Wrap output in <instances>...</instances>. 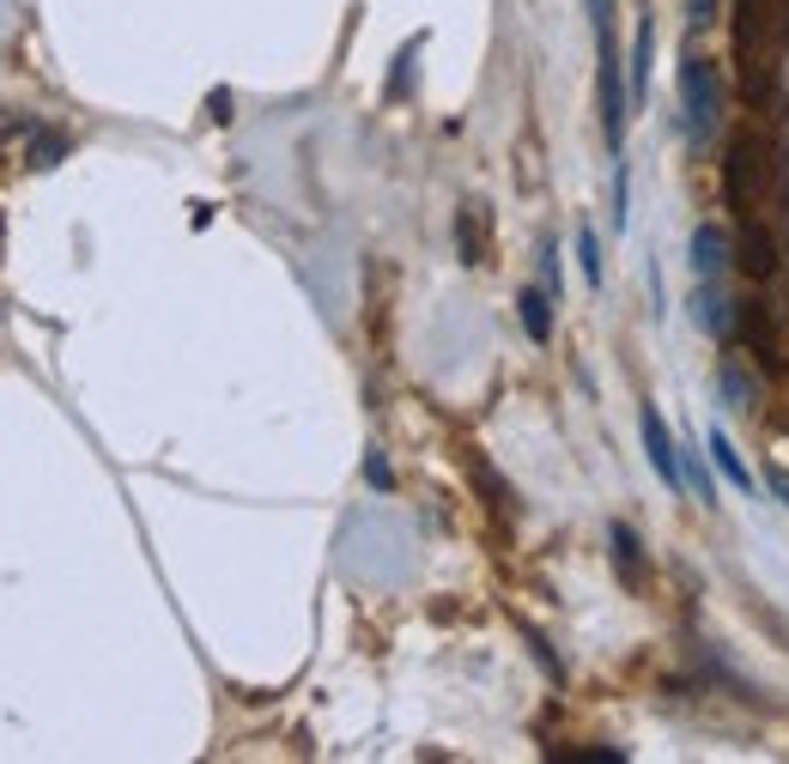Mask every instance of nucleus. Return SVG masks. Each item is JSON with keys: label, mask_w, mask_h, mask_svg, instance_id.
Masks as SVG:
<instances>
[{"label": "nucleus", "mask_w": 789, "mask_h": 764, "mask_svg": "<svg viewBox=\"0 0 789 764\" xmlns=\"http://www.w3.org/2000/svg\"><path fill=\"white\" fill-rule=\"evenodd\" d=\"M577 262H584V279H589V286H601V243H595L589 225L577 231Z\"/></svg>", "instance_id": "nucleus-17"}, {"label": "nucleus", "mask_w": 789, "mask_h": 764, "mask_svg": "<svg viewBox=\"0 0 789 764\" xmlns=\"http://www.w3.org/2000/svg\"><path fill=\"white\" fill-rule=\"evenodd\" d=\"M722 400H729L741 419H759V388L747 383V358H722Z\"/></svg>", "instance_id": "nucleus-11"}, {"label": "nucleus", "mask_w": 789, "mask_h": 764, "mask_svg": "<svg viewBox=\"0 0 789 764\" xmlns=\"http://www.w3.org/2000/svg\"><path fill=\"white\" fill-rule=\"evenodd\" d=\"M778 498L789 503V473H778Z\"/></svg>", "instance_id": "nucleus-22"}, {"label": "nucleus", "mask_w": 789, "mask_h": 764, "mask_svg": "<svg viewBox=\"0 0 789 764\" xmlns=\"http://www.w3.org/2000/svg\"><path fill=\"white\" fill-rule=\"evenodd\" d=\"M692 309H698V328L705 334H729L735 328V304H729V292H722V279H705L692 297Z\"/></svg>", "instance_id": "nucleus-9"}, {"label": "nucleus", "mask_w": 789, "mask_h": 764, "mask_svg": "<svg viewBox=\"0 0 789 764\" xmlns=\"http://www.w3.org/2000/svg\"><path fill=\"white\" fill-rule=\"evenodd\" d=\"M553 758H577V764H619L626 753H619V746H559Z\"/></svg>", "instance_id": "nucleus-18"}, {"label": "nucleus", "mask_w": 789, "mask_h": 764, "mask_svg": "<svg viewBox=\"0 0 789 764\" xmlns=\"http://www.w3.org/2000/svg\"><path fill=\"white\" fill-rule=\"evenodd\" d=\"M68 159V134H49V128H31V164L49 171V164Z\"/></svg>", "instance_id": "nucleus-16"}, {"label": "nucleus", "mask_w": 789, "mask_h": 764, "mask_svg": "<svg viewBox=\"0 0 789 764\" xmlns=\"http://www.w3.org/2000/svg\"><path fill=\"white\" fill-rule=\"evenodd\" d=\"M607 547H614L619 582H626V589H638V582H644V540L631 534V522H614V528H607Z\"/></svg>", "instance_id": "nucleus-8"}, {"label": "nucleus", "mask_w": 789, "mask_h": 764, "mask_svg": "<svg viewBox=\"0 0 789 764\" xmlns=\"http://www.w3.org/2000/svg\"><path fill=\"white\" fill-rule=\"evenodd\" d=\"M692 267L698 279H722L735 267V225H717V218H705V225L692 231Z\"/></svg>", "instance_id": "nucleus-6"}, {"label": "nucleus", "mask_w": 789, "mask_h": 764, "mask_svg": "<svg viewBox=\"0 0 789 764\" xmlns=\"http://www.w3.org/2000/svg\"><path fill=\"white\" fill-rule=\"evenodd\" d=\"M595 37H601V134L619 159L626 152V122H631V85H626V61H619L607 24H595Z\"/></svg>", "instance_id": "nucleus-5"}, {"label": "nucleus", "mask_w": 789, "mask_h": 764, "mask_svg": "<svg viewBox=\"0 0 789 764\" xmlns=\"http://www.w3.org/2000/svg\"><path fill=\"white\" fill-rule=\"evenodd\" d=\"M644 449H650V468L662 473V486H687V473H680V449H675V431L662 425V412L644 407Z\"/></svg>", "instance_id": "nucleus-7"}, {"label": "nucleus", "mask_w": 789, "mask_h": 764, "mask_svg": "<svg viewBox=\"0 0 789 764\" xmlns=\"http://www.w3.org/2000/svg\"><path fill=\"white\" fill-rule=\"evenodd\" d=\"M710 456H717V468H722V479H729L735 491H747V498H753V491H759V479L747 473V461H741V456H735L729 431H710Z\"/></svg>", "instance_id": "nucleus-13"}, {"label": "nucleus", "mask_w": 789, "mask_h": 764, "mask_svg": "<svg viewBox=\"0 0 789 764\" xmlns=\"http://www.w3.org/2000/svg\"><path fill=\"white\" fill-rule=\"evenodd\" d=\"M365 473H371V486H390V461H383V456H371Z\"/></svg>", "instance_id": "nucleus-21"}, {"label": "nucleus", "mask_w": 789, "mask_h": 764, "mask_svg": "<svg viewBox=\"0 0 789 764\" xmlns=\"http://www.w3.org/2000/svg\"><path fill=\"white\" fill-rule=\"evenodd\" d=\"M722 206L741 218H771L783 225L789 213V128L783 122H747L722 146Z\"/></svg>", "instance_id": "nucleus-1"}, {"label": "nucleus", "mask_w": 789, "mask_h": 764, "mask_svg": "<svg viewBox=\"0 0 789 764\" xmlns=\"http://www.w3.org/2000/svg\"><path fill=\"white\" fill-rule=\"evenodd\" d=\"M710 19H717V0H687V24H692V31H705Z\"/></svg>", "instance_id": "nucleus-20"}, {"label": "nucleus", "mask_w": 789, "mask_h": 764, "mask_svg": "<svg viewBox=\"0 0 789 764\" xmlns=\"http://www.w3.org/2000/svg\"><path fill=\"white\" fill-rule=\"evenodd\" d=\"M468 479L481 486V498L493 503V510H510V486H504V479L493 473V461H486L481 449H468Z\"/></svg>", "instance_id": "nucleus-14"}, {"label": "nucleus", "mask_w": 789, "mask_h": 764, "mask_svg": "<svg viewBox=\"0 0 789 764\" xmlns=\"http://www.w3.org/2000/svg\"><path fill=\"white\" fill-rule=\"evenodd\" d=\"M783 225H771V218H741L735 225V267H741L753 286H778L783 279Z\"/></svg>", "instance_id": "nucleus-4"}, {"label": "nucleus", "mask_w": 789, "mask_h": 764, "mask_svg": "<svg viewBox=\"0 0 789 764\" xmlns=\"http://www.w3.org/2000/svg\"><path fill=\"white\" fill-rule=\"evenodd\" d=\"M722 98H729L722 92V68L705 61L698 49H687V55H680V103H687V134L698 146L722 128Z\"/></svg>", "instance_id": "nucleus-3"}, {"label": "nucleus", "mask_w": 789, "mask_h": 764, "mask_svg": "<svg viewBox=\"0 0 789 764\" xmlns=\"http://www.w3.org/2000/svg\"><path fill=\"white\" fill-rule=\"evenodd\" d=\"M456 249L468 267H486V225H481V206H462L456 213Z\"/></svg>", "instance_id": "nucleus-12"}, {"label": "nucleus", "mask_w": 789, "mask_h": 764, "mask_svg": "<svg viewBox=\"0 0 789 764\" xmlns=\"http://www.w3.org/2000/svg\"><path fill=\"white\" fill-rule=\"evenodd\" d=\"M540 286H547L553 297H559V249H553V243L540 249Z\"/></svg>", "instance_id": "nucleus-19"}, {"label": "nucleus", "mask_w": 789, "mask_h": 764, "mask_svg": "<svg viewBox=\"0 0 789 764\" xmlns=\"http://www.w3.org/2000/svg\"><path fill=\"white\" fill-rule=\"evenodd\" d=\"M735 340H741V358L759 370V377H778L789 365V297H747V304H735Z\"/></svg>", "instance_id": "nucleus-2"}, {"label": "nucleus", "mask_w": 789, "mask_h": 764, "mask_svg": "<svg viewBox=\"0 0 789 764\" xmlns=\"http://www.w3.org/2000/svg\"><path fill=\"white\" fill-rule=\"evenodd\" d=\"M650 49H656V24L638 19V37H631V98H644V85H650Z\"/></svg>", "instance_id": "nucleus-15"}, {"label": "nucleus", "mask_w": 789, "mask_h": 764, "mask_svg": "<svg viewBox=\"0 0 789 764\" xmlns=\"http://www.w3.org/2000/svg\"><path fill=\"white\" fill-rule=\"evenodd\" d=\"M516 309H523V334H528V340L547 346V340H553V292H547V286L516 292Z\"/></svg>", "instance_id": "nucleus-10"}]
</instances>
